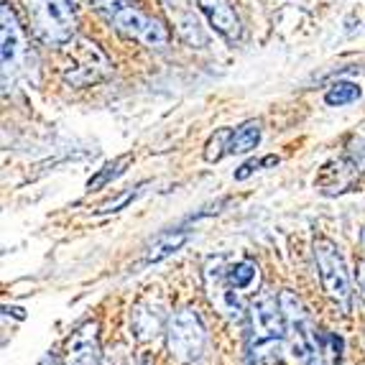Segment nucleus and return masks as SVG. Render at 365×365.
<instances>
[{
    "instance_id": "1",
    "label": "nucleus",
    "mask_w": 365,
    "mask_h": 365,
    "mask_svg": "<svg viewBox=\"0 0 365 365\" xmlns=\"http://www.w3.org/2000/svg\"><path fill=\"white\" fill-rule=\"evenodd\" d=\"M92 8L108 21L118 34L143 43L148 49H166L169 46V31L158 19L143 13L130 0H90Z\"/></svg>"
},
{
    "instance_id": "2",
    "label": "nucleus",
    "mask_w": 365,
    "mask_h": 365,
    "mask_svg": "<svg viewBox=\"0 0 365 365\" xmlns=\"http://www.w3.org/2000/svg\"><path fill=\"white\" fill-rule=\"evenodd\" d=\"M253 322V350L261 365H276L287 342V317L281 302L271 294H261L250 307Z\"/></svg>"
},
{
    "instance_id": "3",
    "label": "nucleus",
    "mask_w": 365,
    "mask_h": 365,
    "mask_svg": "<svg viewBox=\"0 0 365 365\" xmlns=\"http://www.w3.org/2000/svg\"><path fill=\"white\" fill-rule=\"evenodd\" d=\"M26 21L31 34L43 46H64L72 43L77 34V19L69 0H24Z\"/></svg>"
},
{
    "instance_id": "4",
    "label": "nucleus",
    "mask_w": 365,
    "mask_h": 365,
    "mask_svg": "<svg viewBox=\"0 0 365 365\" xmlns=\"http://www.w3.org/2000/svg\"><path fill=\"white\" fill-rule=\"evenodd\" d=\"M281 309L287 317V345L292 358L299 365H327L319 350V340L314 335L309 317L304 312V304L299 302V297L294 292H281L279 297Z\"/></svg>"
},
{
    "instance_id": "5",
    "label": "nucleus",
    "mask_w": 365,
    "mask_h": 365,
    "mask_svg": "<svg viewBox=\"0 0 365 365\" xmlns=\"http://www.w3.org/2000/svg\"><path fill=\"white\" fill-rule=\"evenodd\" d=\"M169 350L179 363H197L207 345V332L195 309H179L169 319Z\"/></svg>"
},
{
    "instance_id": "6",
    "label": "nucleus",
    "mask_w": 365,
    "mask_h": 365,
    "mask_svg": "<svg viewBox=\"0 0 365 365\" xmlns=\"http://www.w3.org/2000/svg\"><path fill=\"white\" fill-rule=\"evenodd\" d=\"M314 261L324 292L342 307V312H347L350 309V276L345 271V261H342L337 245L327 237L314 240Z\"/></svg>"
},
{
    "instance_id": "7",
    "label": "nucleus",
    "mask_w": 365,
    "mask_h": 365,
    "mask_svg": "<svg viewBox=\"0 0 365 365\" xmlns=\"http://www.w3.org/2000/svg\"><path fill=\"white\" fill-rule=\"evenodd\" d=\"M110 69L113 67H110L108 56L98 49V43L79 38L77 46H72V56L64 67V82L72 87L95 85V82L108 77Z\"/></svg>"
},
{
    "instance_id": "8",
    "label": "nucleus",
    "mask_w": 365,
    "mask_h": 365,
    "mask_svg": "<svg viewBox=\"0 0 365 365\" xmlns=\"http://www.w3.org/2000/svg\"><path fill=\"white\" fill-rule=\"evenodd\" d=\"M0 56H3V77L8 79V74L13 77L21 72V64L26 59V41L11 3L0 6Z\"/></svg>"
},
{
    "instance_id": "9",
    "label": "nucleus",
    "mask_w": 365,
    "mask_h": 365,
    "mask_svg": "<svg viewBox=\"0 0 365 365\" xmlns=\"http://www.w3.org/2000/svg\"><path fill=\"white\" fill-rule=\"evenodd\" d=\"M164 11L169 13V21L174 24L177 34L195 49L207 46V34L202 29L195 11V0H161Z\"/></svg>"
},
{
    "instance_id": "10",
    "label": "nucleus",
    "mask_w": 365,
    "mask_h": 365,
    "mask_svg": "<svg viewBox=\"0 0 365 365\" xmlns=\"http://www.w3.org/2000/svg\"><path fill=\"white\" fill-rule=\"evenodd\" d=\"M205 16H207L210 26L217 31L220 36H225L227 41H237L240 38V19L230 8L227 0H195Z\"/></svg>"
},
{
    "instance_id": "11",
    "label": "nucleus",
    "mask_w": 365,
    "mask_h": 365,
    "mask_svg": "<svg viewBox=\"0 0 365 365\" xmlns=\"http://www.w3.org/2000/svg\"><path fill=\"white\" fill-rule=\"evenodd\" d=\"M67 365H100V342H98V324H85L69 345Z\"/></svg>"
},
{
    "instance_id": "12",
    "label": "nucleus",
    "mask_w": 365,
    "mask_h": 365,
    "mask_svg": "<svg viewBox=\"0 0 365 365\" xmlns=\"http://www.w3.org/2000/svg\"><path fill=\"white\" fill-rule=\"evenodd\" d=\"M261 143V120H245L237 130H232L227 153H248Z\"/></svg>"
},
{
    "instance_id": "13",
    "label": "nucleus",
    "mask_w": 365,
    "mask_h": 365,
    "mask_svg": "<svg viewBox=\"0 0 365 365\" xmlns=\"http://www.w3.org/2000/svg\"><path fill=\"white\" fill-rule=\"evenodd\" d=\"M189 232L187 230H179V232H169V235H161L156 240V243L148 248L146 253V263H158L164 261V258H169L171 253H177L179 248H182L184 243H187Z\"/></svg>"
},
{
    "instance_id": "14",
    "label": "nucleus",
    "mask_w": 365,
    "mask_h": 365,
    "mask_svg": "<svg viewBox=\"0 0 365 365\" xmlns=\"http://www.w3.org/2000/svg\"><path fill=\"white\" fill-rule=\"evenodd\" d=\"M360 95H363V90H360L358 82H347V79H342V82H335V85L329 87L327 95H324V103L332 105V108H342V105L358 103Z\"/></svg>"
},
{
    "instance_id": "15",
    "label": "nucleus",
    "mask_w": 365,
    "mask_h": 365,
    "mask_svg": "<svg viewBox=\"0 0 365 365\" xmlns=\"http://www.w3.org/2000/svg\"><path fill=\"white\" fill-rule=\"evenodd\" d=\"M319 340V350L327 365H342V340L332 332H317Z\"/></svg>"
},
{
    "instance_id": "16",
    "label": "nucleus",
    "mask_w": 365,
    "mask_h": 365,
    "mask_svg": "<svg viewBox=\"0 0 365 365\" xmlns=\"http://www.w3.org/2000/svg\"><path fill=\"white\" fill-rule=\"evenodd\" d=\"M258 268L253 261H240L227 271V281L232 284V289H248L256 279Z\"/></svg>"
},
{
    "instance_id": "17",
    "label": "nucleus",
    "mask_w": 365,
    "mask_h": 365,
    "mask_svg": "<svg viewBox=\"0 0 365 365\" xmlns=\"http://www.w3.org/2000/svg\"><path fill=\"white\" fill-rule=\"evenodd\" d=\"M230 135H232V130L222 128L207 140V146H205V158H207L210 164H215V161H220V158L225 156L227 146H230Z\"/></svg>"
},
{
    "instance_id": "18",
    "label": "nucleus",
    "mask_w": 365,
    "mask_h": 365,
    "mask_svg": "<svg viewBox=\"0 0 365 365\" xmlns=\"http://www.w3.org/2000/svg\"><path fill=\"white\" fill-rule=\"evenodd\" d=\"M128 161H130L128 153H125V156H120V158H115V161H110V164L105 166L103 171H100L98 177L90 179V182H87V189H90V192H98L100 187H105V184L110 182V179H115L118 174H120V171H123V166L128 164Z\"/></svg>"
},
{
    "instance_id": "19",
    "label": "nucleus",
    "mask_w": 365,
    "mask_h": 365,
    "mask_svg": "<svg viewBox=\"0 0 365 365\" xmlns=\"http://www.w3.org/2000/svg\"><path fill=\"white\" fill-rule=\"evenodd\" d=\"M261 166H266V158H261V161H248L245 166H240V171H235V179L243 182V179H248L250 174H253L256 169H261Z\"/></svg>"
},
{
    "instance_id": "20",
    "label": "nucleus",
    "mask_w": 365,
    "mask_h": 365,
    "mask_svg": "<svg viewBox=\"0 0 365 365\" xmlns=\"http://www.w3.org/2000/svg\"><path fill=\"white\" fill-rule=\"evenodd\" d=\"M130 200H133V192H128V195H123L118 202H110V205H105V207L100 210V212H115L118 207H123V205H128Z\"/></svg>"
},
{
    "instance_id": "21",
    "label": "nucleus",
    "mask_w": 365,
    "mask_h": 365,
    "mask_svg": "<svg viewBox=\"0 0 365 365\" xmlns=\"http://www.w3.org/2000/svg\"><path fill=\"white\" fill-rule=\"evenodd\" d=\"M358 289H360V294H363V299H365V261L358 263Z\"/></svg>"
},
{
    "instance_id": "22",
    "label": "nucleus",
    "mask_w": 365,
    "mask_h": 365,
    "mask_svg": "<svg viewBox=\"0 0 365 365\" xmlns=\"http://www.w3.org/2000/svg\"><path fill=\"white\" fill-rule=\"evenodd\" d=\"M363 245H365V230H363Z\"/></svg>"
}]
</instances>
